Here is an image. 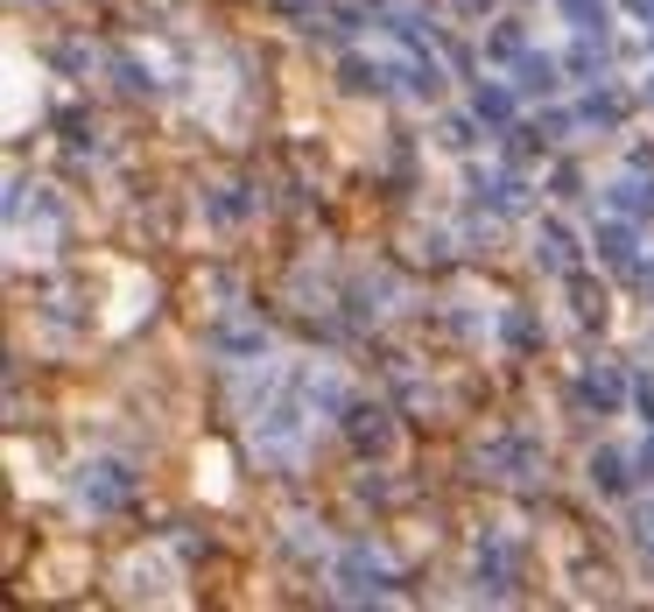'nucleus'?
Returning <instances> with one entry per match:
<instances>
[{
    "instance_id": "nucleus-1",
    "label": "nucleus",
    "mask_w": 654,
    "mask_h": 612,
    "mask_svg": "<svg viewBox=\"0 0 654 612\" xmlns=\"http://www.w3.org/2000/svg\"><path fill=\"white\" fill-rule=\"evenodd\" d=\"M127 493H134V472H127V465H113V457H99V465H85V472H78V500H85L92 514L127 507Z\"/></svg>"
},
{
    "instance_id": "nucleus-2",
    "label": "nucleus",
    "mask_w": 654,
    "mask_h": 612,
    "mask_svg": "<svg viewBox=\"0 0 654 612\" xmlns=\"http://www.w3.org/2000/svg\"><path fill=\"white\" fill-rule=\"evenodd\" d=\"M535 465H542V444H535V436H499V444L478 451V472H493V479H528Z\"/></svg>"
},
{
    "instance_id": "nucleus-3",
    "label": "nucleus",
    "mask_w": 654,
    "mask_h": 612,
    "mask_svg": "<svg viewBox=\"0 0 654 612\" xmlns=\"http://www.w3.org/2000/svg\"><path fill=\"white\" fill-rule=\"evenodd\" d=\"M338 591L345 599H380V591H388V563H380L373 549H345L338 557Z\"/></svg>"
},
{
    "instance_id": "nucleus-4",
    "label": "nucleus",
    "mask_w": 654,
    "mask_h": 612,
    "mask_svg": "<svg viewBox=\"0 0 654 612\" xmlns=\"http://www.w3.org/2000/svg\"><path fill=\"white\" fill-rule=\"evenodd\" d=\"M345 430H352L359 457H380V451L394 444V415L388 409H345Z\"/></svg>"
},
{
    "instance_id": "nucleus-5",
    "label": "nucleus",
    "mask_w": 654,
    "mask_h": 612,
    "mask_svg": "<svg viewBox=\"0 0 654 612\" xmlns=\"http://www.w3.org/2000/svg\"><path fill=\"white\" fill-rule=\"evenodd\" d=\"M535 261H542L549 275H577V240L556 219H542V233H535Z\"/></svg>"
},
{
    "instance_id": "nucleus-6",
    "label": "nucleus",
    "mask_w": 654,
    "mask_h": 612,
    "mask_svg": "<svg viewBox=\"0 0 654 612\" xmlns=\"http://www.w3.org/2000/svg\"><path fill=\"white\" fill-rule=\"evenodd\" d=\"M478 584H486V591L514 584V542H507V535H486V542H478Z\"/></svg>"
},
{
    "instance_id": "nucleus-7",
    "label": "nucleus",
    "mask_w": 654,
    "mask_h": 612,
    "mask_svg": "<svg viewBox=\"0 0 654 612\" xmlns=\"http://www.w3.org/2000/svg\"><path fill=\"white\" fill-rule=\"evenodd\" d=\"M620 394H626V380L612 373V367H599V373H584V380H577V401H584V409H599V415H612V409H620Z\"/></svg>"
},
{
    "instance_id": "nucleus-8",
    "label": "nucleus",
    "mask_w": 654,
    "mask_h": 612,
    "mask_svg": "<svg viewBox=\"0 0 654 612\" xmlns=\"http://www.w3.org/2000/svg\"><path fill=\"white\" fill-rule=\"evenodd\" d=\"M514 85H521V92H549L556 85V56H514Z\"/></svg>"
},
{
    "instance_id": "nucleus-9",
    "label": "nucleus",
    "mask_w": 654,
    "mask_h": 612,
    "mask_svg": "<svg viewBox=\"0 0 654 612\" xmlns=\"http://www.w3.org/2000/svg\"><path fill=\"white\" fill-rule=\"evenodd\" d=\"M472 113H478V127H507V120H514V92H499V85H478Z\"/></svg>"
},
{
    "instance_id": "nucleus-10",
    "label": "nucleus",
    "mask_w": 654,
    "mask_h": 612,
    "mask_svg": "<svg viewBox=\"0 0 654 612\" xmlns=\"http://www.w3.org/2000/svg\"><path fill=\"white\" fill-rule=\"evenodd\" d=\"M591 486H599V493H626V457L620 451H591Z\"/></svg>"
},
{
    "instance_id": "nucleus-11",
    "label": "nucleus",
    "mask_w": 654,
    "mask_h": 612,
    "mask_svg": "<svg viewBox=\"0 0 654 612\" xmlns=\"http://www.w3.org/2000/svg\"><path fill=\"white\" fill-rule=\"evenodd\" d=\"M478 198H486V204H499V212H521V204H528V190L514 183V177H478Z\"/></svg>"
},
{
    "instance_id": "nucleus-12",
    "label": "nucleus",
    "mask_w": 654,
    "mask_h": 612,
    "mask_svg": "<svg viewBox=\"0 0 654 612\" xmlns=\"http://www.w3.org/2000/svg\"><path fill=\"white\" fill-rule=\"evenodd\" d=\"M612 212H654V183L620 177V183H612Z\"/></svg>"
},
{
    "instance_id": "nucleus-13",
    "label": "nucleus",
    "mask_w": 654,
    "mask_h": 612,
    "mask_svg": "<svg viewBox=\"0 0 654 612\" xmlns=\"http://www.w3.org/2000/svg\"><path fill=\"white\" fill-rule=\"evenodd\" d=\"M211 346H225V352H261L267 338H261V324H219V331H211Z\"/></svg>"
},
{
    "instance_id": "nucleus-14",
    "label": "nucleus",
    "mask_w": 654,
    "mask_h": 612,
    "mask_svg": "<svg viewBox=\"0 0 654 612\" xmlns=\"http://www.w3.org/2000/svg\"><path fill=\"white\" fill-rule=\"evenodd\" d=\"M599 254L612 267H633V233H626V225H599Z\"/></svg>"
},
{
    "instance_id": "nucleus-15",
    "label": "nucleus",
    "mask_w": 654,
    "mask_h": 612,
    "mask_svg": "<svg viewBox=\"0 0 654 612\" xmlns=\"http://www.w3.org/2000/svg\"><path fill=\"white\" fill-rule=\"evenodd\" d=\"M211 219H219V225L246 219V190H240V183H219V190H211Z\"/></svg>"
},
{
    "instance_id": "nucleus-16",
    "label": "nucleus",
    "mask_w": 654,
    "mask_h": 612,
    "mask_svg": "<svg viewBox=\"0 0 654 612\" xmlns=\"http://www.w3.org/2000/svg\"><path fill=\"white\" fill-rule=\"evenodd\" d=\"M556 8H563L584 35H591V29H605V0H556Z\"/></svg>"
},
{
    "instance_id": "nucleus-17",
    "label": "nucleus",
    "mask_w": 654,
    "mask_h": 612,
    "mask_svg": "<svg viewBox=\"0 0 654 612\" xmlns=\"http://www.w3.org/2000/svg\"><path fill=\"white\" fill-rule=\"evenodd\" d=\"M345 85L352 92H388V71L380 64H345Z\"/></svg>"
},
{
    "instance_id": "nucleus-18",
    "label": "nucleus",
    "mask_w": 654,
    "mask_h": 612,
    "mask_svg": "<svg viewBox=\"0 0 654 612\" xmlns=\"http://www.w3.org/2000/svg\"><path fill=\"white\" fill-rule=\"evenodd\" d=\"M409 92L436 99V92H444V71H436V64H409Z\"/></svg>"
},
{
    "instance_id": "nucleus-19",
    "label": "nucleus",
    "mask_w": 654,
    "mask_h": 612,
    "mask_svg": "<svg viewBox=\"0 0 654 612\" xmlns=\"http://www.w3.org/2000/svg\"><path fill=\"white\" fill-rule=\"evenodd\" d=\"M507 338H514V346H535V338H542V324H535L528 310H514V317H507Z\"/></svg>"
},
{
    "instance_id": "nucleus-20",
    "label": "nucleus",
    "mask_w": 654,
    "mask_h": 612,
    "mask_svg": "<svg viewBox=\"0 0 654 612\" xmlns=\"http://www.w3.org/2000/svg\"><path fill=\"white\" fill-rule=\"evenodd\" d=\"M486 50H493V56H521V29H514V22H507V29H493V35H486Z\"/></svg>"
},
{
    "instance_id": "nucleus-21",
    "label": "nucleus",
    "mask_w": 654,
    "mask_h": 612,
    "mask_svg": "<svg viewBox=\"0 0 654 612\" xmlns=\"http://www.w3.org/2000/svg\"><path fill=\"white\" fill-rule=\"evenodd\" d=\"M120 85H127V92H148L156 78H148V64H134V56H120Z\"/></svg>"
},
{
    "instance_id": "nucleus-22",
    "label": "nucleus",
    "mask_w": 654,
    "mask_h": 612,
    "mask_svg": "<svg viewBox=\"0 0 654 612\" xmlns=\"http://www.w3.org/2000/svg\"><path fill=\"white\" fill-rule=\"evenodd\" d=\"M599 64H605L599 43H577V50H570V71H599Z\"/></svg>"
},
{
    "instance_id": "nucleus-23",
    "label": "nucleus",
    "mask_w": 654,
    "mask_h": 612,
    "mask_svg": "<svg viewBox=\"0 0 654 612\" xmlns=\"http://www.w3.org/2000/svg\"><path fill=\"white\" fill-rule=\"evenodd\" d=\"M584 120H605V127H612V120H620V99H612V92H599V99L584 106Z\"/></svg>"
},
{
    "instance_id": "nucleus-24",
    "label": "nucleus",
    "mask_w": 654,
    "mask_h": 612,
    "mask_svg": "<svg viewBox=\"0 0 654 612\" xmlns=\"http://www.w3.org/2000/svg\"><path fill=\"white\" fill-rule=\"evenodd\" d=\"M478 134H472V120H444V148H472Z\"/></svg>"
},
{
    "instance_id": "nucleus-25",
    "label": "nucleus",
    "mask_w": 654,
    "mask_h": 612,
    "mask_svg": "<svg viewBox=\"0 0 654 612\" xmlns=\"http://www.w3.org/2000/svg\"><path fill=\"white\" fill-rule=\"evenodd\" d=\"M633 528H641V542H647V549H654V500H647V507H641V514H633Z\"/></svg>"
},
{
    "instance_id": "nucleus-26",
    "label": "nucleus",
    "mask_w": 654,
    "mask_h": 612,
    "mask_svg": "<svg viewBox=\"0 0 654 612\" xmlns=\"http://www.w3.org/2000/svg\"><path fill=\"white\" fill-rule=\"evenodd\" d=\"M633 394H641V409H647V423H654V373H647V380H641Z\"/></svg>"
},
{
    "instance_id": "nucleus-27",
    "label": "nucleus",
    "mask_w": 654,
    "mask_h": 612,
    "mask_svg": "<svg viewBox=\"0 0 654 612\" xmlns=\"http://www.w3.org/2000/svg\"><path fill=\"white\" fill-rule=\"evenodd\" d=\"M626 8H633V14H647V29H654V0H626Z\"/></svg>"
},
{
    "instance_id": "nucleus-28",
    "label": "nucleus",
    "mask_w": 654,
    "mask_h": 612,
    "mask_svg": "<svg viewBox=\"0 0 654 612\" xmlns=\"http://www.w3.org/2000/svg\"><path fill=\"white\" fill-rule=\"evenodd\" d=\"M641 465H647V472H654V436H647V451H641Z\"/></svg>"
},
{
    "instance_id": "nucleus-29",
    "label": "nucleus",
    "mask_w": 654,
    "mask_h": 612,
    "mask_svg": "<svg viewBox=\"0 0 654 612\" xmlns=\"http://www.w3.org/2000/svg\"><path fill=\"white\" fill-rule=\"evenodd\" d=\"M647 296H654V267H647Z\"/></svg>"
},
{
    "instance_id": "nucleus-30",
    "label": "nucleus",
    "mask_w": 654,
    "mask_h": 612,
    "mask_svg": "<svg viewBox=\"0 0 654 612\" xmlns=\"http://www.w3.org/2000/svg\"><path fill=\"white\" fill-rule=\"evenodd\" d=\"M647 99H654V85H647Z\"/></svg>"
}]
</instances>
